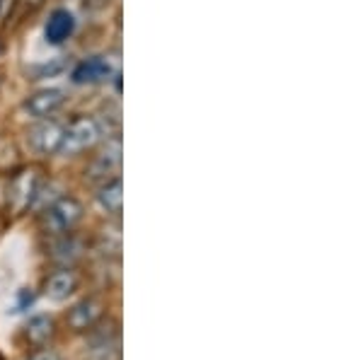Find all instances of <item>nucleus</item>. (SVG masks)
<instances>
[{
  "label": "nucleus",
  "mask_w": 363,
  "mask_h": 360,
  "mask_svg": "<svg viewBox=\"0 0 363 360\" xmlns=\"http://www.w3.org/2000/svg\"><path fill=\"white\" fill-rule=\"evenodd\" d=\"M99 136H102V126H99L97 119L92 116H78V119L70 121L68 129H63V138L61 145H58V153L61 155H78L83 150L92 148Z\"/></svg>",
  "instance_id": "f257e3e1"
},
{
  "label": "nucleus",
  "mask_w": 363,
  "mask_h": 360,
  "mask_svg": "<svg viewBox=\"0 0 363 360\" xmlns=\"http://www.w3.org/2000/svg\"><path fill=\"white\" fill-rule=\"evenodd\" d=\"M83 220V203L75 196H58L44 211V225L51 232H68Z\"/></svg>",
  "instance_id": "f03ea898"
},
{
  "label": "nucleus",
  "mask_w": 363,
  "mask_h": 360,
  "mask_svg": "<svg viewBox=\"0 0 363 360\" xmlns=\"http://www.w3.org/2000/svg\"><path fill=\"white\" fill-rule=\"evenodd\" d=\"M63 102H66V90L63 87H44V90H37L22 102V114L27 119L42 121L54 116L63 107Z\"/></svg>",
  "instance_id": "7ed1b4c3"
},
{
  "label": "nucleus",
  "mask_w": 363,
  "mask_h": 360,
  "mask_svg": "<svg viewBox=\"0 0 363 360\" xmlns=\"http://www.w3.org/2000/svg\"><path fill=\"white\" fill-rule=\"evenodd\" d=\"M63 138V126L54 119H42L27 136V145L39 155L58 153V145Z\"/></svg>",
  "instance_id": "20e7f679"
},
{
  "label": "nucleus",
  "mask_w": 363,
  "mask_h": 360,
  "mask_svg": "<svg viewBox=\"0 0 363 360\" xmlns=\"http://www.w3.org/2000/svg\"><path fill=\"white\" fill-rule=\"evenodd\" d=\"M112 75H116V68L109 63V58L104 56H90L85 61H80L78 66L70 73V83L75 85H97L109 80Z\"/></svg>",
  "instance_id": "39448f33"
},
{
  "label": "nucleus",
  "mask_w": 363,
  "mask_h": 360,
  "mask_svg": "<svg viewBox=\"0 0 363 360\" xmlns=\"http://www.w3.org/2000/svg\"><path fill=\"white\" fill-rule=\"evenodd\" d=\"M73 32H75V15L66 8L54 10L44 25V39H46V44H51V46L68 42V39L73 37Z\"/></svg>",
  "instance_id": "423d86ee"
},
{
  "label": "nucleus",
  "mask_w": 363,
  "mask_h": 360,
  "mask_svg": "<svg viewBox=\"0 0 363 360\" xmlns=\"http://www.w3.org/2000/svg\"><path fill=\"white\" fill-rule=\"evenodd\" d=\"M99 319H102V303L95 298H85L68 312V327L73 332H90L97 327Z\"/></svg>",
  "instance_id": "0eeeda50"
},
{
  "label": "nucleus",
  "mask_w": 363,
  "mask_h": 360,
  "mask_svg": "<svg viewBox=\"0 0 363 360\" xmlns=\"http://www.w3.org/2000/svg\"><path fill=\"white\" fill-rule=\"evenodd\" d=\"M37 194H39V177L34 170L20 172L13 179V184H10V201H13V208L17 213L25 211L27 206H32Z\"/></svg>",
  "instance_id": "6e6552de"
},
{
  "label": "nucleus",
  "mask_w": 363,
  "mask_h": 360,
  "mask_svg": "<svg viewBox=\"0 0 363 360\" xmlns=\"http://www.w3.org/2000/svg\"><path fill=\"white\" fill-rule=\"evenodd\" d=\"M75 290H78V278H75L73 271L63 269L49 276V281H46V286H44V295L51 303H66Z\"/></svg>",
  "instance_id": "1a4fd4ad"
},
{
  "label": "nucleus",
  "mask_w": 363,
  "mask_h": 360,
  "mask_svg": "<svg viewBox=\"0 0 363 360\" xmlns=\"http://www.w3.org/2000/svg\"><path fill=\"white\" fill-rule=\"evenodd\" d=\"M97 203L107 213H121V206H124V182H121V177L109 179V182L99 189Z\"/></svg>",
  "instance_id": "9d476101"
},
{
  "label": "nucleus",
  "mask_w": 363,
  "mask_h": 360,
  "mask_svg": "<svg viewBox=\"0 0 363 360\" xmlns=\"http://www.w3.org/2000/svg\"><path fill=\"white\" fill-rule=\"evenodd\" d=\"M121 165V145L119 141L109 143L107 148L102 150V153L97 155L95 162H92V177H97V174H102V177H109L112 172L119 170Z\"/></svg>",
  "instance_id": "9b49d317"
},
{
  "label": "nucleus",
  "mask_w": 363,
  "mask_h": 360,
  "mask_svg": "<svg viewBox=\"0 0 363 360\" xmlns=\"http://www.w3.org/2000/svg\"><path fill=\"white\" fill-rule=\"evenodd\" d=\"M25 336H27L29 344H34V346L46 344V341L54 336V319L46 317V315L32 317L29 319V324L25 327Z\"/></svg>",
  "instance_id": "f8f14e48"
},
{
  "label": "nucleus",
  "mask_w": 363,
  "mask_h": 360,
  "mask_svg": "<svg viewBox=\"0 0 363 360\" xmlns=\"http://www.w3.org/2000/svg\"><path fill=\"white\" fill-rule=\"evenodd\" d=\"M80 5H83L85 13L95 15V13H102V10L109 8V0H80Z\"/></svg>",
  "instance_id": "ddd939ff"
},
{
  "label": "nucleus",
  "mask_w": 363,
  "mask_h": 360,
  "mask_svg": "<svg viewBox=\"0 0 363 360\" xmlns=\"http://www.w3.org/2000/svg\"><path fill=\"white\" fill-rule=\"evenodd\" d=\"M29 360H61V358H58V353H56V351H49V348H46V351L34 353V356L29 358Z\"/></svg>",
  "instance_id": "4468645a"
},
{
  "label": "nucleus",
  "mask_w": 363,
  "mask_h": 360,
  "mask_svg": "<svg viewBox=\"0 0 363 360\" xmlns=\"http://www.w3.org/2000/svg\"><path fill=\"white\" fill-rule=\"evenodd\" d=\"M25 3H27V5H32V8H34V5H39L42 0H25Z\"/></svg>",
  "instance_id": "2eb2a0df"
}]
</instances>
